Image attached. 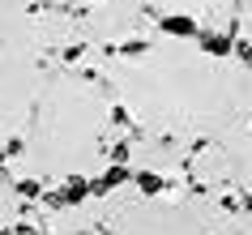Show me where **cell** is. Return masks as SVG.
I'll return each instance as SVG.
<instances>
[{
  "label": "cell",
  "instance_id": "cell-1",
  "mask_svg": "<svg viewBox=\"0 0 252 235\" xmlns=\"http://www.w3.org/2000/svg\"><path fill=\"white\" fill-rule=\"evenodd\" d=\"M13 214H17V201H13V193L0 184V222H13Z\"/></svg>",
  "mask_w": 252,
  "mask_h": 235
}]
</instances>
